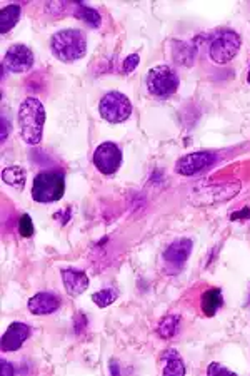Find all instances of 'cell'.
Here are the masks:
<instances>
[{
    "instance_id": "cell-1",
    "label": "cell",
    "mask_w": 250,
    "mask_h": 376,
    "mask_svg": "<svg viewBox=\"0 0 250 376\" xmlns=\"http://www.w3.org/2000/svg\"><path fill=\"white\" fill-rule=\"evenodd\" d=\"M45 122V109L42 102L35 97H27L20 104L19 109V126L20 136L28 146H37L42 141Z\"/></svg>"
},
{
    "instance_id": "cell-2",
    "label": "cell",
    "mask_w": 250,
    "mask_h": 376,
    "mask_svg": "<svg viewBox=\"0 0 250 376\" xmlns=\"http://www.w3.org/2000/svg\"><path fill=\"white\" fill-rule=\"evenodd\" d=\"M51 51L60 62H75L87 52V37L79 28H64L52 35Z\"/></svg>"
},
{
    "instance_id": "cell-3",
    "label": "cell",
    "mask_w": 250,
    "mask_h": 376,
    "mask_svg": "<svg viewBox=\"0 0 250 376\" xmlns=\"http://www.w3.org/2000/svg\"><path fill=\"white\" fill-rule=\"evenodd\" d=\"M240 182H215V184H199L194 186L188 193V201L194 206H207V204H217L231 201L233 196L239 194Z\"/></svg>"
},
{
    "instance_id": "cell-4",
    "label": "cell",
    "mask_w": 250,
    "mask_h": 376,
    "mask_svg": "<svg viewBox=\"0 0 250 376\" xmlns=\"http://www.w3.org/2000/svg\"><path fill=\"white\" fill-rule=\"evenodd\" d=\"M65 174L62 171H44L37 174L32 184V198L40 204L57 203L64 198Z\"/></svg>"
},
{
    "instance_id": "cell-5",
    "label": "cell",
    "mask_w": 250,
    "mask_h": 376,
    "mask_svg": "<svg viewBox=\"0 0 250 376\" xmlns=\"http://www.w3.org/2000/svg\"><path fill=\"white\" fill-rule=\"evenodd\" d=\"M240 35L232 28H219L208 44V55L217 64L231 62L240 49Z\"/></svg>"
},
{
    "instance_id": "cell-6",
    "label": "cell",
    "mask_w": 250,
    "mask_h": 376,
    "mask_svg": "<svg viewBox=\"0 0 250 376\" xmlns=\"http://www.w3.org/2000/svg\"><path fill=\"white\" fill-rule=\"evenodd\" d=\"M147 89L154 97L167 99L179 89V76L169 65H157L147 74Z\"/></svg>"
},
{
    "instance_id": "cell-7",
    "label": "cell",
    "mask_w": 250,
    "mask_h": 376,
    "mask_svg": "<svg viewBox=\"0 0 250 376\" xmlns=\"http://www.w3.org/2000/svg\"><path fill=\"white\" fill-rule=\"evenodd\" d=\"M98 112H100L102 119L110 122V124H120V122L129 119L130 114H132V102L122 92H107L100 99Z\"/></svg>"
},
{
    "instance_id": "cell-8",
    "label": "cell",
    "mask_w": 250,
    "mask_h": 376,
    "mask_svg": "<svg viewBox=\"0 0 250 376\" xmlns=\"http://www.w3.org/2000/svg\"><path fill=\"white\" fill-rule=\"evenodd\" d=\"M93 166L97 171L104 176H112L118 171L122 164V151L120 147L114 142H104L96 149L93 153Z\"/></svg>"
},
{
    "instance_id": "cell-9",
    "label": "cell",
    "mask_w": 250,
    "mask_h": 376,
    "mask_svg": "<svg viewBox=\"0 0 250 376\" xmlns=\"http://www.w3.org/2000/svg\"><path fill=\"white\" fill-rule=\"evenodd\" d=\"M34 65V54L27 46L24 44H15L7 49L6 55H3V67L9 72L22 74L30 71Z\"/></svg>"
},
{
    "instance_id": "cell-10",
    "label": "cell",
    "mask_w": 250,
    "mask_h": 376,
    "mask_svg": "<svg viewBox=\"0 0 250 376\" xmlns=\"http://www.w3.org/2000/svg\"><path fill=\"white\" fill-rule=\"evenodd\" d=\"M215 154L208 153V151H199V153H192L179 159L175 164V173L180 176H195L197 173H202L208 166L214 164Z\"/></svg>"
},
{
    "instance_id": "cell-11",
    "label": "cell",
    "mask_w": 250,
    "mask_h": 376,
    "mask_svg": "<svg viewBox=\"0 0 250 376\" xmlns=\"http://www.w3.org/2000/svg\"><path fill=\"white\" fill-rule=\"evenodd\" d=\"M28 336H30V328H28V325L22 321L12 323L6 333H3L2 341H0V348H2V351H6V353H9V351H17L20 350V346L28 340Z\"/></svg>"
},
{
    "instance_id": "cell-12",
    "label": "cell",
    "mask_w": 250,
    "mask_h": 376,
    "mask_svg": "<svg viewBox=\"0 0 250 376\" xmlns=\"http://www.w3.org/2000/svg\"><path fill=\"white\" fill-rule=\"evenodd\" d=\"M192 246L194 244H192L190 239H179L172 243L163 253V261H166L167 266H172L175 269V273H179L184 263L188 259V256H190Z\"/></svg>"
},
{
    "instance_id": "cell-13",
    "label": "cell",
    "mask_w": 250,
    "mask_h": 376,
    "mask_svg": "<svg viewBox=\"0 0 250 376\" xmlns=\"http://www.w3.org/2000/svg\"><path fill=\"white\" fill-rule=\"evenodd\" d=\"M60 305H62V300L54 293H37L27 303L30 313L37 314V316L55 313L60 308Z\"/></svg>"
},
{
    "instance_id": "cell-14",
    "label": "cell",
    "mask_w": 250,
    "mask_h": 376,
    "mask_svg": "<svg viewBox=\"0 0 250 376\" xmlns=\"http://www.w3.org/2000/svg\"><path fill=\"white\" fill-rule=\"evenodd\" d=\"M60 276H62L65 291L69 293V296L77 298L80 296L82 293L87 291L89 288V276L85 275L80 269L67 268L60 271Z\"/></svg>"
},
{
    "instance_id": "cell-15",
    "label": "cell",
    "mask_w": 250,
    "mask_h": 376,
    "mask_svg": "<svg viewBox=\"0 0 250 376\" xmlns=\"http://www.w3.org/2000/svg\"><path fill=\"white\" fill-rule=\"evenodd\" d=\"M222 305H224V296H222V291H220L219 288L207 289V291L202 294L200 308H202V311H204V314H206V316H208V318L215 316L217 309H219Z\"/></svg>"
},
{
    "instance_id": "cell-16",
    "label": "cell",
    "mask_w": 250,
    "mask_h": 376,
    "mask_svg": "<svg viewBox=\"0 0 250 376\" xmlns=\"http://www.w3.org/2000/svg\"><path fill=\"white\" fill-rule=\"evenodd\" d=\"M162 359H163V363H166L162 373L166 376H169V375H175V376L186 375V365H184V359L180 358V354L175 350H169L167 353H163Z\"/></svg>"
},
{
    "instance_id": "cell-17",
    "label": "cell",
    "mask_w": 250,
    "mask_h": 376,
    "mask_svg": "<svg viewBox=\"0 0 250 376\" xmlns=\"http://www.w3.org/2000/svg\"><path fill=\"white\" fill-rule=\"evenodd\" d=\"M20 14H22V9H20V6H15V3L3 7L2 12H0V32L7 34V32L17 26Z\"/></svg>"
},
{
    "instance_id": "cell-18",
    "label": "cell",
    "mask_w": 250,
    "mask_h": 376,
    "mask_svg": "<svg viewBox=\"0 0 250 376\" xmlns=\"http://www.w3.org/2000/svg\"><path fill=\"white\" fill-rule=\"evenodd\" d=\"M26 169L20 166H9L2 171V181L7 184V186L14 187V189H24L26 186Z\"/></svg>"
},
{
    "instance_id": "cell-19",
    "label": "cell",
    "mask_w": 250,
    "mask_h": 376,
    "mask_svg": "<svg viewBox=\"0 0 250 376\" xmlns=\"http://www.w3.org/2000/svg\"><path fill=\"white\" fill-rule=\"evenodd\" d=\"M179 325H180V316H177V314H169V316L162 318V320L159 321L157 334L161 338H163V340H170V338H174L175 334H177Z\"/></svg>"
},
{
    "instance_id": "cell-20",
    "label": "cell",
    "mask_w": 250,
    "mask_h": 376,
    "mask_svg": "<svg viewBox=\"0 0 250 376\" xmlns=\"http://www.w3.org/2000/svg\"><path fill=\"white\" fill-rule=\"evenodd\" d=\"M172 47H174V57L180 65H192L195 57V51L190 44L180 42V40H172Z\"/></svg>"
},
{
    "instance_id": "cell-21",
    "label": "cell",
    "mask_w": 250,
    "mask_h": 376,
    "mask_svg": "<svg viewBox=\"0 0 250 376\" xmlns=\"http://www.w3.org/2000/svg\"><path fill=\"white\" fill-rule=\"evenodd\" d=\"M73 17L84 20V22L92 28H98L102 24V17L98 15V12L96 9H90V7H87L82 2L77 3V10L73 12Z\"/></svg>"
},
{
    "instance_id": "cell-22",
    "label": "cell",
    "mask_w": 250,
    "mask_h": 376,
    "mask_svg": "<svg viewBox=\"0 0 250 376\" xmlns=\"http://www.w3.org/2000/svg\"><path fill=\"white\" fill-rule=\"evenodd\" d=\"M118 298V293L116 289H102V291H97L92 294V301L96 303L98 308H105V306H110Z\"/></svg>"
},
{
    "instance_id": "cell-23",
    "label": "cell",
    "mask_w": 250,
    "mask_h": 376,
    "mask_svg": "<svg viewBox=\"0 0 250 376\" xmlns=\"http://www.w3.org/2000/svg\"><path fill=\"white\" fill-rule=\"evenodd\" d=\"M19 232L22 238H32L34 236V223H32L30 216L22 214L19 219Z\"/></svg>"
},
{
    "instance_id": "cell-24",
    "label": "cell",
    "mask_w": 250,
    "mask_h": 376,
    "mask_svg": "<svg viewBox=\"0 0 250 376\" xmlns=\"http://www.w3.org/2000/svg\"><path fill=\"white\" fill-rule=\"evenodd\" d=\"M139 62H141V57H139L137 54H132L129 55L127 59L124 60V74H130L135 71V67H137Z\"/></svg>"
},
{
    "instance_id": "cell-25",
    "label": "cell",
    "mask_w": 250,
    "mask_h": 376,
    "mask_svg": "<svg viewBox=\"0 0 250 376\" xmlns=\"http://www.w3.org/2000/svg\"><path fill=\"white\" fill-rule=\"evenodd\" d=\"M224 373H227V375H232V371L229 370V368H225L220 365V363H212L211 366L207 368V375L208 376H215V375H224Z\"/></svg>"
},
{
    "instance_id": "cell-26",
    "label": "cell",
    "mask_w": 250,
    "mask_h": 376,
    "mask_svg": "<svg viewBox=\"0 0 250 376\" xmlns=\"http://www.w3.org/2000/svg\"><path fill=\"white\" fill-rule=\"evenodd\" d=\"M0 366H2V370H0V373H2V376H12V375H14V368H12V365H10L9 361L2 359Z\"/></svg>"
},
{
    "instance_id": "cell-27",
    "label": "cell",
    "mask_w": 250,
    "mask_h": 376,
    "mask_svg": "<svg viewBox=\"0 0 250 376\" xmlns=\"http://www.w3.org/2000/svg\"><path fill=\"white\" fill-rule=\"evenodd\" d=\"M10 130H12V126H9V122H7L6 117H2V142L6 141L7 136H9Z\"/></svg>"
},
{
    "instance_id": "cell-28",
    "label": "cell",
    "mask_w": 250,
    "mask_h": 376,
    "mask_svg": "<svg viewBox=\"0 0 250 376\" xmlns=\"http://www.w3.org/2000/svg\"><path fill=\"white\" fill-rule=\"evenodd\" d=\"M247 80H249V84H250V67H249V76H247Z\"/></svg>"
}]
</instances>
